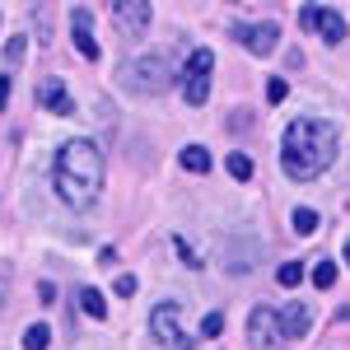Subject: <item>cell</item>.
<instances>
[{"label":"cell","instance_id":"obj_1","mask_svg":"<svg viewBox=\"0 0 350 350\" xmlns=\"http://www.w3.org/2000/svg\"><path fill=\"white\" fill-rule=\"evenodd\" d=\"M336 150H341V135L332 122L323 117H299L285 126V140H280V168H285V178H295V183H313V178H323L332 159H336Z\"/></svg>","mask_w":350,"mask_h":350},{"label":"cell","instance_id":"obj_2","mask_svg":"<svg viewBox=\"0 0 350 350\" xmlns=\"http://www.w3.org/2000/svg\"><path fill=\"white\" fill-rule=\"evenodd\" d=\"M52 183H56V196L70 211H89L103 191V150L94 140H66L56 150Z\"/></svg>","mask_w":350,"mask_h":350},{"label":"cell","instance_id":"obj_3","mask_svg":"<svg viewBox=\"0 0 350 350\" xmlns=\"http://www.w3.org/2000/svg\"><path fill=\"white\" fill-rule=\"evenodd\" d=\"M173 75H178V66L168 52H145L122 66V84L131 94H163V89H173Z\"/></svg>","mask_w":350,"mask_h":350},{"label":"cell","instance_id":"obj_4","mask_svg":"<svg viewBox=\"0 0 350 350\" xmlns=\"http://www.w3.org/2000/svg\"><path fill=\"white\" fill-rule=\"evenodd\" d=\"M150 336L163 350H191L196 346V336H187V327H183V304H159L150 313Z\"/></svg>","mask_w":350,"mask_h":350},{"label":"cell","instance_id":"obj_5","mask_svg":"<svg viewBox=\"0 0 350 350\" xmlns=\"http://www.w3.org/2000/svg\"><path fill=\"white\" fill-rule=\"evenodd\" d=\"M211 70H215V52L196 47V52L187 56V66H183V98H187L191 108L206 103V94H211Z\"/></svg>","mask_w":350,"mask_h":350},{"label":"cell","instance_id":"obj_6","mask_svg":"<svg viewBox=\"0 0 350 350\" xmlns=\"http://www.w3.org/2000/svg\"><path fill=\"white\" fill-rule=\"evenodd\" d=\"M299 19H304V28H318V33H323V42H332V47L346 38V19H341L336 10H323V5H304V14H299Z\"/></svg>","mask_w":350,"mask_h":350},{"label":"cell","instance_id":"obj_7","mask_svg":"<svg viewBox=\"0 0 350 350\" xmlns=\"http://www.w3.org/2000/svg\"><path fill=\"white\" fill-rule=\"evenodd\" d=\"M247 341L257 350L280 346V327H275V313H271V308H252V318H247Z\"/></svg>","mask_w":350,"mask_h":350},{"label":"cell","instance_id":"obj_8","mask_svg":"<svg viewBox=\"0 0 350 350\" xmlns=\"http://www.w3.org/2000/svg\"><path fill=\"white\" fill-rule=\"evenodd\" d=\"M275 327H280V341L285 336H308V327H313V313H308V304H299V299H290L280 313H275Z\"/></svg>","mask_w":350,"mask_h":350},{"label":"cell","instance_id":"obj_9","mask_svg":"<svg viewBox=\"0 0 350 350\" xmlns=\"http://www.w3.org/2000/svg\"><path fill=\"white\" fill-rule=\"evenodd\" d=\"M234 33H239L243 47L257 52V56H271V52H275V38H280V28H275V24H239Z\"/></svg>","mask_w":350,"mask_h":350},{"label":"cell","instance_id":"obj_10","mask_svg":"<svg viewBox=\"0 0 350 350\" xmlns=\"http://www.w3.org/2000/svg\"><path fill=\"white\" fill-rule=\"evenodd\" d=\"M112 14H117V24L126 28L131 38H140V33L150 28V5H145V0H117Z\"/></svg>","mask_w":350,"mask_h":350},{"label":"cell","instance_id":"obj_11","mask_svg":"<svg viewBox=\"0 0 350 350\" xmlns=\"http://www.w3.org/2000/svg\"><path fill=\"white\" fill-rule=\"evenodd\" d=\"M38 98H42V108L56 112V117H70L75 112V103H70V89H66V80H42V89H38Z\"/></svg>","mask_w":350,"mask_h":350},{"label":"cell","instance_id":"obj_12","mask_svg":"<svg viewBox=\"0 0 350 350\" xmlns=\"http://www.w3.org/2000/svg\"><path fill=\"white\" fill-rule=\"evenodd\" d=\"M70 24H75V47H80V56L84 61H98V42H94V33H89L94 14H89V10H70Z\"/></svg>","mask_w":350,"mask_h":350},{"label":"cell","instance_id":"obj_13","mask_svg":"<svg viewBox=\"0 0 350 350\" xmlns=\"http://www.w3.org/2000/svg\"><path fill=\"white\" fill-rule=\"evenodd\" d=\"M80 308L94 318V323H103V318H108V299L98 295V290H80Z\"/></svg>","mask_w":350,"mask_h":350},{"label":"cell","instance_id":"obj_14","mask_svg":"<svg viewBox=\"0 0 350 350\" xmlns=\"http://www.w3.org/2000/svg\"><path fill=\"white\" fill-rule=\"evenodd\" d=\"M183 168H187V173H211V154H206V145H187V150H183Z\"/></svg>","mask_w":350,"mask_h":350},{"label":"cell","instance_id":"obj_15","mask_svg":"<svg viewBox=\"0 0 350 350\" xmlns=\"http://www.w3.org/2000/svg\"><path fill=\"white\" fill-rule=\"evenodd\" d=\"M290 224H295V234H318V211H308V206H299L295 215H290Z\"/></svg>","mask_w":350,"mask_h":350},{"label":"cell","instance_id":"obj_16","mask_svg":"<svg viewBox=\"0 0 350 350\" xmlns=\"http://www.w3.org/2000/svg\"><path fill=\"white\" fill-rule=\"evenodd\" d=\"M52 346V332L42 323H33V327H24V350H47Z\"/></svg>","mask_w":350,"mask_h":350},{"label":"cell","instance_id":"obj_17","mask_svg":"<svg viewBox=\"0 0 350 350\" xmlns=\"http://www.w3.org/2000/svg\"><path fill=\"white\" fill-rule=\"evenodd\" d=\"M275 280H280L285 290H299V280H304V262H285V267L275 271Z\"/></svg>","mask_w":350,"mask_h":350},{"label":"cell","instance_id":"obj_18","mask_svg":"<svg viewBox=\"0 0 350 350\" xmlns=\"http://www.w3.org/2000/svg\"><path fill=\"white\" fill-rule=\"evenodd\" d=\"M224 168H229V178H239V183H247V178H252V159H247V154H229V163H224Z\"/></svg>","mask_w":350,"mask_h":350},{"label":"cell","instance_id":"obj_19","mask_svg":"<svg viewBox=\"0 0 350 350\" xmlns=\"http://www.w3.org/2000/svg\"><path fill=\"white\" fill-rule=\"evenodd\" d=\"M313 285H318V290H332V285H336V262H318V267H313Z\"/></svg>","mask_w":350,"mask_h":350},{"label":"cell","instance_id":"obj_20","mask_svg":"<svg viewBox=\"0 0 350 350\" xmlns=\"http://www.w3.org/2000/svg\"><path fill=\"white\" fill-rule=\"evenodd\" d=\"M173 247H178V257H183V262H187L191 271H196V267H206V262H201V257H196V252H191V243L183 239V234H178V239H173Z\"/></svg>","mask_w":350,"mask_h":350},{"label":"cell","instance_id":"obj_21","mask_svg":"<svg viewBox=\"0 0 350 350\" xmlns=\"http://www.w3.org/2000/svg\"><path fill=\"white\" fill-rule=\"evenodd\" d=\"M224 332V313H206L201 318V336H219Z\"/></svg>","mask_w":350,"mask_h":350},{"label":"cell","instance_id":"obj_22","mask_svg":"<svg viewBox=\"0 0 350 350\" xmlns=\"http://www.w3.org/2000/svg\"><path fill=\"white\" fill-rule=\"evenodd\" d=\"M285 94H290V84H285V80H271L267 84V98H271V103H285Z\"/></svg>","mask_w":350,"mask_h":350},{"label":"cell","instance_id":"obj_23","mask_svg":"<svg viewBox=\"0 0 350 350\" xmlns=\"http://www.w3.org/2000/svg\"><path fill=\"white\" fill-rule=\"evenodd\" d=\"M38 295H42V304H56V285H52V280H42V285H38Z\"/></svg>","mask_w":350,"mask_h":350},{"label":"cell","instance_id":"obj_24","mask_svg":"<svg viewBox=\"0 0 350 350\" xmlns=\"http://www.w3.org/2000/svg\"><path fill=\"white\" fill-rule=\"evenodd\" d=\"M117 295H135V275H122L117 280Z\"/></svg>","mask_w":350,"mask_h":350},{"label":"cell","instance_id":"obj_25","mask_svg":"<svg viewBox=\"0 0 350 350\" xmlns=\"http://www.w3.org/2000/svg\"><path fill=\"white\" fill-rule=\"evenodd\" d=\"M10 103V75H0V108Z\"/></svg>","mask_w":350,"mask_h":350},{"label":"cell","instance_id":"obj_26","mask_svg":"<svg viewBox=\"0 0 350 350\" xmlns=\"http://www.w3.org/2000/svg\"><path fill=\"white\" fill-rule=\"evenodd\" d=\"M346 267H350V243H346Z\"/></svg>","mask_w":350,"mask_h":350}]
</instances>
